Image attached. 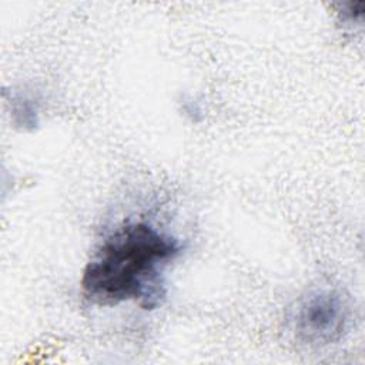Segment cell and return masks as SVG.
<instances>
[{"label":"cell","instance_id":"2","mask_svg":"<svg viewBox=\"0 0 365 365\" xmlns=\"http://www.w3.org/2000/svg\"><path fill=\"white\" fill-rule=\"evenodd\" d=\"M351 322L346 298L334 288L322 287L302 295L289 312L295 339L311 346H324L342 339Z\"/></svg>","mask_w":365,"mask_h":365},{"label":"cell","instance_id":"1","mask_svg":"<svg viewBox=\"0 0 365 365\" xmlns=\"http://www.w3.org/2000/svg\"><path fill=\"white\" fill-rule=\"evenodd\" d=\"M181 251L175 235L150 221L121 222L103 237L87 261L81 294L100 307L134 302L154 309L167 295L165 269Z\"/></svg>","mask_w":365,"mask_h":365}]
</instances>
